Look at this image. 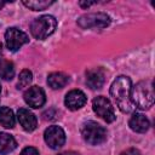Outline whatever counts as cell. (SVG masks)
Listing matches in <instances>:
<instances>
[{
  "label": "cell",
  "mask_w": 155,
  "mask_h": 155,
  "mask_svg": "<svg viewBox=\"0 0 155 155\" xmlns=\"http://www.w3.org/2000/svg\"><path fill=\"white\" fill-rule=\"evenodd\" d=\"M131 90H132L131 80L130 78L124 75L117 76L110 86V94L114 98L117 108L122 113H132L136 109L131 98Z\"/></svg>",
  "instance_id": "6da1fadb"
},
{
  "label": "cell",
  "mask_w": 155,
  "mask_h": 155,
  "mask_svg": "<svg viewBox=\"0 0 155 155\" xmlns=\"http://www.w3.org/2000/svg\"><path fill=\"white\" fill-rule=\"evenodd\" d=\"M131 98L134 107L145 110L154 104V88L151 80L139 81L131 90Z\"/></svg>",
  "instance_id": "7a4b0ae2"
},
{
  "label": "cell",
  "mask_w": 155,
  "mask_h": 155,
  "mask_svg": "<svg viewBox=\"0 0 155 155\" xmlns=\"http://www.w3.org/2000/svg\"><path fill=\"white\" fill-rule=\"evenodd\" d=\"M57 21L53 16L45 15L39 18H35L30 24V33L38 40H44L48 38L56 29Z\"/></svg>",
  "instance_id": "3957f363"
},
{
  "label": "cell",
  "mask_w": 155,
  "mask_h": 155,
  "mask_svg": "<svg viewBox=\"0 0 155 155\" xmlns=\"http://www.w3.org/2000/svg\"><path fill=\"white\" fill-rule=\"evenodd\" d=\"M81 134L91 145H98L107 140V130L96 121H86L81 127Z\"/></svg>",
  "instance_id": "277c9868"
},
{
  "label": "cell",
  "mask_w": 155,
  "mask_h": 155,
  "mask_svg": "<svg viewBox=\"0 0 155 155\" xmlns=\"http://www.w3.org/2000/svg\"><path fill=\"white\" fill-rule=\"evenodd\" d=\"M78 24L84 28H105L110 24V17L103 12H93L81 16L78 19Z\"/></svg>",
  "instance_id": "5b68a950"
},
{
  "label": "cell",
  "mask_w": 155,
  "mask_h": 155,
  "mask_svg": "<svg viewBox=\"0 0 155 155\" xmlns=\"http://www.w3.org/2000/svg\"><path fill=\"white\" fill-rule=\"evenodd\" d=\"M92 108H93V111L99 117H102L105 122H113L116 119L111 103L109 102L108 98H105L103 96H98L93 99Z\"/></svg>",
  "instance_id": "8992f818"
},
{
  "label": "cell",
  "mask_w": 155,
  "mask_h": 155,
  "mask_svg": "<svg viewBox=\"0 0 155 155\" xmlns=\"http://www.w3.org/2000/svg\"><path fill=\"white\" fill-rule=\"evenodd\" d=\"M28 41H29L28 35L17 28H8L5 33V42L10 51L15 52L19 50Z\"/></svg>",
  "instance_id": "52a82bcc"
},
{
  "label": "cell",
  "mask_w": 155,
  "mask_h": 155,
  "mask_svg": "<svg viewBox=\"0 0 155 155\" xmlns=\"http://www.w3.org/2000/svg\"><path fill=\"white\" fill-rule=\"evenodd\" d=\"M44 138L51 149H58L65 143V133L59 126H50L45 130Z\"/></svg>",
  "instance_id": "ba28073f"
},
{
  "label": "cell",
  "mask_w": 155,
  "mask_h": 155,
  "mask_svg": "<svg viewBox=\"0 0 155 155\" xmlns=\"http://www.w3.org/2000/svg\"><path fill=\"white\" fill-rule=\"evenodd\" d=\"M24 101L31 108H40L46 102L45 92L39 86H31L24 92Z\"/></svg>",
  "instance_id": "9c48e42d"
},
{
  "label": "cell",
  "mask_w": 155,
  "mask_h": 155,
  "mask_svg": "<svg viewBox=\"0 0 155 155\" xmlns=\"http://www.w3.org/2000/svg\"><path fill=\"white\" fill-rule=\"evenodd\" d=\"M86 101H87L86 94L82 91L71 90L70 92L67 93L65 99H64V104L70 110H78L86 104Z\"/></svg>",
  "instance_id": "30bf717a"
},
{
  "label": "cell",
  "mask_w": 155,
  "mask_h": 155,
  "mask_svg": "<svg viewBox=\"0 0 155 155\" xmlns=\"http://www.w3.org/2000/svg\"><path fill=\"white\" fill-rule=\"evenodd\" d=\"M105 81L104 70L102 68H93L86 71V84L92 90H98Z\"/></svg>",
  "instance_id": "8fae6325"
},
{
  "label": "cell",
  "mask_w": 155,
  "mask_h": 155,
  "mask_svg": "<svg viewBox=\"0 0 155 155\" xmlns=\"http://www.w3.org/2000/svg\"><path fill=\"white\" fill-rule=\"evenodd\" d=\"M17 119H18V122L21 124V126L28 131V132H31L36 128V125H38V120L35 117V115L29 110V109H25V108H21L18 111H17Z\"/></svg>",
  "instance_id": "7c38bea8"
},
{
  "label": "cell",
  "mask_w": 155,
  "mask_h": 155,
  "mask_svg": "<svg viewBox=\"0 0 155 155\" xmlns=\"http://www.w3.org/2000/svg\"><path fill=\"white\" fill-rule=\"evenodd\" d=\"M128 125H130V127H131L132 131L138 132V133H144L150 127L149 120L145 117V115H143L140 113H134L132 115V117L130 119Z\"/></svg>",
  "instance_id": "4fadbf2b"
},
{
  "label": "cell",
  "mask_w": 155,
  "mask_h": 155,
  "mask_svg": "<svg viewBox=\"0 0 155 155\" xmlns=\"http://www.w3.org/2000/svg\"><path fill=\"white\" fill-rule=\"evenodd\" d=\"M17 148L15 138L5 132H0V155H6Z\"/></svg>",
  "instance_id": "5bb4252c"
},
{
  "label": "cell",
  "mask_w": 155,
  "mask_h": 155,
  "mask_svg": "<svg viewBox=\"0 0 155 155\" xmlns=\"http://www.w3.org/2000/svg\"><path fill=\"white\" fill-rule=\"evenodd\" d=\"M68 82H69V78L63 73H51L47 78V84L53 90L63 88Z\"/></svg>",
  "instance_id": "9a60e30c"
},
{
  "label": "cell",
  "mask_w": 155,
  "mask_h": 155,
  "mask_svg": "<svg viewBox=\"0 0 155 155\" xmlns=\"http://www.w3.org/2000/svg\"><path fill=\"white\" fill-rule=\"evenodd\" d=\"M0 125L5 128L15 127V115L13 111L7 107H0Z\"/></svg>",
  "instance_id": "2e32d148"
},
{
  "label": "cell",
  "mask_w": 155,
  "mask_h": 155,
  "mask_svg": "<svg viewBox=\"0 0 155 155\" xmlns=\"http://www.w3.org/2000/svg\"><path fill=\"white\" fill-rule=\"evenodd\" d=\"M15 75V65L11 61L0 59V78L4 80H11Z\"/></svg>",
  "instance_id": "e0dca14e"
},
{
  "label": "cell",
  "mask_w": 155,
  "mask_h": 155,
  "mask_svg": "<svg viewBox=\"0 0 155 155\" xmlns=\"http://www.w3.org/2000/svg\"><path fill=\"white\" fill-rule=\"evenodd\" d=\"M53 2L54 1H52V0L51 1H48V0H39V1L38 0H30V1L24 0L23 1V4L33 11H42V10L47 8L48 6H51Z\"/></svg>",
  "instance_id": "ac0fdd59"
},
{
  "label": "cell",
  "mask_w": 155,
  "mask_h": 155,
  "mask_svg": "<svg viewBox=\"0 0 155 155\" xmlns=\"http://www.w3.org/2000/svg\"><path fill=\"white\" fill-rule=\"evenodd\" d=\"M33 81V74L30 70L24 69L21 71L19 78H18V82H17V88H24L28 87Z\"/></svg>",
  "instance_id": "d6986e66"
},
{
  "label": "cell",
  "mask_w": 155,
  "mask_h": 155,
  "mask_svg": "<svg viewBox=\"0 0 155 155\" xmlns=\"http://www.w3.org/2000/svg\"><path fill=\"white\" fill-rule=\"evenodd\" d=\"M21 155H39V151L34 147H27L22 150Z\"/></svg>",
  "instance_id": "ffe728a7"
},
{
  "label": "cell",
  "mask_w": 155,
  "mask_h": 155,
  "mask_svg": "<svg viewBox=\"0 0 155 155\" xmlns=\"http://www.w3.org/2000/svg\"><path fill=\"white\" fill-rule=\"evenodd\" d=\"M120 155H140V153H139V150H138V149L131 148V149H127V150L122 151Z\"/></svg>",
  "instance_id": "44dd1931"
},
{
  "label": "cell",
  "mask_w": 155,
  "mask_h": 155,
  "mask_svg": "<svg viewBox=\"0 0 155 155\" xmlns=\"http://www.w3.org/2000/svg\"><path fill=\"white\" fill-rule=\"evenodd\" d=\"M96 2H91V1H87V2H84V1H80V6L81 7H88L91 5H94Z\"/></svg>",
  "instance_id": "7402d4cb"
},
{
  "label": "cell",
  "mask_w": 155,
  "mask_h": 155,
  "mask_svg": "<svg viewBox=\"0 0 155 155\" xmlns=\"http://www.w3.org/2000/svg\"><path fill=\"white\" fill-rule=\"evenodd\" d=\"M58 155H80L79 153H75V151H65V153H61Z\"/></svg>",
  "instance_id": "603a6c76"
},
{
  "label": "cell",
  "mask_w": 155,
  "mask_h": 155,
  "mask_svg": "<svg viewBox=\"0 0 155 155\" xmlns=\"http://www.w3.org/2000/svg\"><path fill=\"white\" fill-rule=\"evenodd\" d=\"M5 4H6V2H5V1H0V8H1V7H2V6H4V5H5Z\"/></svg>",
  "instance_id": "cb8c5ba5"
},
{
  "label": "cell",
  "mask_w": 155,
  "mask_h": 155,
  "mask_svg": "<svg viewBox=\"0 0 155 155\" xmlns=\"http://www.w3.org/2000/svg\"><path fill=\"white\" fill-rule=\"evenodd\" d=\"M0 93H1V85H0Z\"/></svg>",
  "instance_id": "d4e9b609"
}]
</instances>
